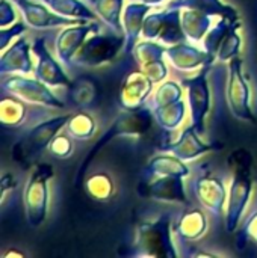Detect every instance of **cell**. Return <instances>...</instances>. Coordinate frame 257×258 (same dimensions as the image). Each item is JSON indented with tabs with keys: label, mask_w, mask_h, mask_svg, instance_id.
Here are the masks:
<instances>
[{
	"label": "cell",
	"mask_w": 257,
	"mask_h": 258,
	"mask_svg": "<svg viewBox=\"0 0 257 258\" xmlns=\"http://www.w3.org/2000/svg\"><path fill=\"white\" fill-rule=\"evenodd\" d=\"M30 44L24 36L17 38L5 51H2L0 73L6 74H29L33 73V62L30 56Z\"/></svg>",
	"instance_id": "cell-18"
},
{
	"label": "cell",
	"mask_w": 257,
	"mask_h": 258,
	"mask_svg": "<svg viewBox=\"0 0 257 258\" xmlns=\"http://www.w3.org/2000/svg\"><path fill=\"white\" fill-rule=\"evenodd\" d=\"M85 190L86 194L98 203L109 201L115 192V184L108 172H94L85 178Z\"/></svg>",
	"instance_id": "cell-29"
},
{
	"label": "cell",
	"mask_w": 257,
	"mask_h": 258,
	"mask_svg": "<svg viewBox=\"0 0 257 258\" xmlns=\"http://www.w3.org/2000/svg\"><path fill=\"white\" fill-rule=\"evenodd\" d=\"M238 23H239V21H238ZM232 24H233V21H230V20H227V18H220V21L215 23V24L212 26V29L208 32V35H206L204 39H203V48H204L209 54H212L215 59H217L218 47H220L221 41L224 39V36L227 35V32H229V29L232 27Z\"/></svg>",
	"instance_id": "cell-35"
},
{
	"label": "cell",
	"mask_w": 257,
	"mask_h": 258,
	"mask_svg": "<svg viewBox=\"0 0 257 258\" xmlns=\"http://www.w3.org/2000/svg\"><path fill=\"white\" fill-rule=\"evenodd\" d=\"M226 98L229 109L238 119L256 124V116L250 103V86L244 74V60L241 56H236L229 62Z\"/></svg>",
	"instance_id": "cell-7"
},
{
	"label": "cell",
	"mask_w": 257,
	"mask_h": 258,
	"mask_svg": "<svg viewBox=\"0 0 257 258\" xmlns=\"http://www.w3.org/2000/svg\"><path fill=\"white\" fill-rule=\"evenodd\" d=\"M165 53H167V45H164L158 41H151V39L136 42V45L132 50V54L139 67H142L148 62L158 60V59H164Z\"/></svg>",
	"instance_id": "cell-33"
},
{
	"label": "cell",
	"mask_w": 257,
	"mask_h": 258,
	"mask_svg": "<svg viewBox=\"0 0 257 258\" xmlns=\"http://www.w3.org/2000/svg\"><path fill=\"white\" fill-rule=\"evenodd\" d=\"M189 168L186 163L179 159L177 156L168 153V154H159L150 159V162L142 169L144 178H155V177H188Z\"/></svg>",
	"instance_id": "cell-21"
},
{
	"label": "cell",
	"mask_w": 257,
	"mask_h": 258,
	"mask_svg": "<svg viewBox=\"0 0 257 258\" xmlns=\"http://www.w3.org/2000/svg\"><path fill=\"white\" fill-rule=\"evenodd\" d=\"M70 115H59L44 119L33 125L14 147H12V159L21 166H30L42 153L48 148L53 138L65 128Z\"/></svg>",
	"instance_id": "cell-3"
},
{
	"label": "cell",
	"mask_w": 257,
	"mask_h": 258,
	"mask_svg": "<svg viewBox=\"0 0 257 258\" xmlns=\"http://www.w3.org/2000/svg\"><path fill=\"white\" fill-rule=\"evenodd\" d=\"M53 178V168L48 163H38L32 171L23 192V204L27 224L32 228L41 227L48 213V181Z\"/></svg>",
	"instance_id": "cell-5"
},
{
	"label": "cell",
	"mask_w": 257,
	"mask_h": 258,
	"mask_svg": "<svg viewBox=\"0 0 257 258\" xmlns=\"http://www.w3.org/2000/svg\"><path fill=\"white\" fill-rule=\"evenodd\" d=\"M65 130L76 141H88L95 133V121L89 113L77 112L70 116Z\"/></svg>",
	"instance_id": "cell-31"
},
{
	"label": "cell",
	"mask_w": 257,
	"mask_h": 258,
	"mask_svg": "<svg viewBox=\"0 0 257 258\" xmlns=\"http://www.w3.org/2000/svg\"><path fill=\"white\" fill-rule=\"evenodd\" d=\"M142 38L158 41L167 47L186 41L180 21V9L168 6L148 14L144 21Z\"/></svg>",
	"instance_id": "cell-8"
},
{
	"label": "cell",
	"mask_w": 257,
	"mask_h": 258,
	"mask_svg": "<svg viewBox=\"0 0 257 258\" xmlns=\"http://www.w3.org/2000/svg\"><path fill=\"white\" fill-rule=\"evenodd\" d=\"M126 45L123 33H97L88 38L76 53L73 62L79 67H101L112 62Z\"/></svg>",
	"instance_id": "cell-6"
},
{
	"label": "cell",
	"mask_w": 257,
	"mask_h": 258,
	"mask_svg": "<svg viewBox=\"0 0 257 258\" xmlns=\"http://www.w3.org/2000/svg\"><path fill=\"white\" fill-rule=\"evenodd\" d=\"M70 135H56L48 145V153L56 159H65L73 153V138Z\"/></svg>",
	"instance_id": "cell-36"
},
{
	"label": "cell",
	"mask_w": 257,
	"mask_h": 258,
	"mask_svg": "<svg viewBox=\"0 0 257 258\" xmlns=\"http://www.w3.org/2000/svg\"><path fill=\"white\" fill-rule=\"evenodd\" d=\"M14 5L21 11L24 21L33 29H50V27H67L73 24H82L88 20L68 18L53 12L39 0H12Z\"/></svg>",
	"instance_id": "cell-11"
},
{
	"label": "cell",
	"mask_w": 257,
	"mask_h": 258,
	"mask_svg": "<svg viewBox=\"0 0 257 258\" xmlns=\"http://www.w3.org/2000/svg\"><path fill=\"white\" fill-rule=\"evenodd\" d=\"M151 5L142 3V2H133L130 0L129 5L124 6L121 23H123V35L126 39L124 53H132L133 47L136 45V41L139 36H142V27L147 15L151 11Z\"/></svg>",
	"instance_id": "cell-20"
},
{
	"label": "cell",
	"mask_w": 257,
	"mask_h": 258,
	"mask_svg": "<svg viewBox=\"0 0 257 258\" xmlns=\"http://www.w3.org/2000/svg\"><path fill=\"white\" fill-rule=\"evenodd\" d=\"M3 257H5V258H9V257L23 258V257H24V254H23V252H17V251H9V252H8V254H5Z\"/></svg>",
	"instance_id": "cell-42"
},
{
	"label": "cell",
	"mask_w": 257,
	"mask_h": 258,
	"mask_svg": "<svg viewBox=\"0 0 257 258\" xmlns=\"http://www.w3.org/2000/svg\"><path fill=\"white\" fill-rule=\"evenodd\" d=\"M153 85L155 83L142 70L129 73L121 85L118 98L120 107L123 110H135L145 106L147 98L153 92Z\"/></svg>",
	"instance_id": "cell-16"
},
{
	"label": "cell",
	"mask_w": 257,
	"mask_h": 258,
	"mask_svg": "<svg viewBox=\"0 0 257 258\" xmlns=\"http://www.w3.org/2000/svg\"><path fill=\"white\" fill-rule=\"evenodd\" d=\"M2 89L9 92L26 103L52 107V109H64L65 103H62L50 89L48 85L41 82L39 79L24 77L23 74H12L9 77L2 79Z\"/></svg>",
	"instance_id": "cell-9"
},
{
	"label": "cell",
	"mask_w": 257,
	"mask_h": 258,
	"mask_svg": "<svg viewBox=\"0 0 257 258\" xmlns=\"http://www.w3.org/2000/svg\"><path fill=\"white\" fill-rule=\"evenodd\" d=\"M200 138L201 136L195 132V128L192 125H189L188 128H185L182 132L180 138L176 142L167 144L164 147V151L177 156L183 162H191V160H195V159L218 148V145H215V144L214 145L204 144Z\"/></svg>",
	"instance_id": "cell-19"
},
{
	"label": "cell",
	"mask_w": 257,
	"mask_h": 258,
	"mask_svg": "<svg viewBox=\"0 0 257 258\" xmlns=\"http://www.w3.org/2000/svg\"><path fill=\"white\" fill-rule=\"evenodd\" d=\"M209 68L211 65H204L195 77L182 80V85L186 89L188 95L192 127L200 136L206 133V116L211 110V88L208 79Z\"/></svg>",
	"instance_id": "cell-10"
},
{
	"label": "cell",
	"mask_w": 257,
	"mask_h": 258,
	"mask_svg": "<svg viewBox=\"0 0 257 258\" xmlns=\"http://www.w3.org/2000/svg\"><path fill=\"white\" fill-rule=\"evenodd\" d=\"M170 8H192L198 9L211 17H220V18H227L233 23L241 21L239 14L235 8L230 5L224 3L223 0H171Z\"/></svg>",
	"instance_id": "cell-24"
},
{
	"label": "cell",
	"mask_w": 257,
	"mask_h": 258,
	"mask_svg": "<svg viewBox=\"0 0 257 258\" xmlns=\"http://www.w3.org/2000/svg\"><path fill=\"white\" fill-rule=\"evenodd\" d=\"M151 112L158 125H161L167 132H171V130H176L183 122L185 115H186V104L183 98H180L177 101L159 106L153 109Z\"/></svg>",
	"instance_id": "cell-25"
},
{
	"label": "cell",
	"mask_w": 257,
	"mask_h": 258,
	"mask_svg": "<svg viewBox=\"0 0 257 258\" xmlns=\"http://www.w3.org/2000/svg\"><path fill=\"white\" fill-rule=\"evenodd\" d=\"M100 24L97 21H86L82 24H73V26H67V29H64L58 38H56V54L59 57V60L71 68L74 65L73 59L76 56V53L80 50V47L83 45V42L88 39L89 33H98L100 32Z\"/></svg>",
	"instance_id": "cell-13"
},
{
	"label": "cell",
	"mask_w": 257,
	"mask_h": 258,
	"mask_svg": "<svg viewBox=\"0 0 257 258\" xmlns=\"http://www.w3.org/2000/svg\"><path fill=\"white\" fill-rule=\"evenodd\" d=\"M133 2H142V3H147V5H151V6H158L161 3H164L165 0H133Z\"/></svg>",
	"instance_id": "cell-41"
},
{
	"label": "cell",
	"mask_w": 257,
	"mask_h": 258,
	"mask_svg": "<svg viewBox=\"0 0 257 258\" xmlns=\"http://www.w3.org/2000/svg\"><path fill=\"white\" fill-rule=\"evenodd\" d=\"M98 95V86L97 83L88 77V76H80L76 80L71 82L68 88V97L74 106L79 107H88L91 106Z\"/></svg>",
	"instance_id": "cell-26"
},
{
	"label": "cell",
	"mask_w": 257,
	"mask_h": 258,
	"mask_svg": "<svg viewBox=\"0 0 257 258\" xmlns=\"http://www.w3.org/2000/svg\"><path fill=\"white\" fill-rule=\"evenodd\" d=\"M194 195L197 197L201 207L211 212L215 216H221L226 213L227 206V189L224 183L214 175H201L192 184Z\"/></svg>",
	"instance_id": "cell-15"
},
{
	"label": "cell",
	"mask_w": 257,
	"mask_h": 258,
	"mask_svg": "<svg viewBox=\"0 0 257 258\" xmlns=\"http://www.w3.org/2000/svg\"><path fill=\"white\" fill-rule=\"evenodd\" d=\"M242 23H233L232 27L229 29L227 35L221 41L218 51H217V60L220 62H230L233 57L239 56L241 47H242V38L239 35V27Z\"/></svg>",
	"instance_id": "cell-32"
},
{
	"label": "cell",
	"mask_w": 257,
	"mask_h": 258,
	"mask_svg": "<svg viewBox=\"0 0 257 258\" xmlns=\"http://www.w3.org/2000/svg\"><path fill=\"white\" fill-rule=\"evenodd\" d=\"M133 255L144 257H177L171 236V218L161 215L155 221H144L136 225Z\"/></svg>",
	"instance_id": "cell-4"
},
{
	"label": "cell",
	"mask_w": 257,
	"mask_h": 258,
	"mask_svg": "<svg viewBox=\"0 0 257 258\" xmlns=\"http://www.w3.org/2000/svg\"><path fill=\"white\" fill-rule=\"evenodd\" d=\"M247 242H251L257 245V210H254L248 219L245 221V224L242 225V230L239 233V237H238V248H244V245Z\"/></svg>",
	"instance_id": "cell-38"
},
{
	"label": "cell",
	"mask_w": 257,
	"mask_h": 258,
	"mask_svg": "<svg viewBox=\"0 0 257 258\" xmlns=\"http://www.w3.org/2000/svg\"><path fill=\"white\" fill-rule=\"evenodd\" d=\"M174 234L183 242H195L201 239L208 231L206 215L198 209L183 210L174 224Z\"/></svg>",
	"instance_id": "cell-22"
},
{
	"label": "cell",
	"mask_w": 257,
	"mask_h": 258,
	"mask_svg": "<svg viewBox=\"0 0 257 258\" xmlns=\"http://www.w3.org/2000/svg\"><path fill=\"white\" fill-rule=\"evenodd\" d=\"M39 2L48 6L53 12L68 18H82L88 21H95L98 17L95 11L89 9L80 0H39Z\"/></svg>",
	"instance_id": "cell-28"
},
{
	"label": "cell",
	"mask_w": 257,
	"mask_h": 258,
	"mask_svg": "<svg viewBox=\"0 0 257 258\" xmlns=\"http://www.w3.org/2000/svg\"><path fill=\"white\" fill-rule=\"evenodd\" d=\"M27 26L29 24L26 21H15L14 24L8 27H2L0 29V50L5 51L14 42L15 38H20L26 32Z\"/></svg>",
	"instance_id": "cell-37"
},
{
	"label": "cell",
	"mask_w": 257,
	"mask_h": 258,
	"mask_svg": "<svg viewBox=\"0 0 257 258\" xmlns=\"http://www.w3.org/2000/svg\"><path fill=\"white\" fill-rule=\"evenodd\" d=\"M32 53L36 56V65L33 70L36 79H39L41 82H44L52 88H59V86L70 88L73 80L67 76V73L59 65V62L48 51L45 45V36L35 38L32 44Z\"/></svg>",
	"instance_id": "cell-12"
},
{
	"label": "cell",
	"mask_w": 257,
	"mask_h": 258,
	"mask_svg": "<svg viewBox=\"0 0 257 258\" xmlns=\"http://www.w3.org/2000/svg\"><path fill=\"white\" fill-rule=\"evenodd\" d=\"M229 163L233 172L226 206V231L233 233L239 227L241 218L247 210L253 194V157L245 150H236L230 154Z\"/></svg>",
	"instance_id": "cell-1"
},
{
	"label": "cell",
	"mask_w": 257,
	"mask_h": 258,
	"mask_svg": "<svg viewBox=\"0 0 257 258\" xmlns=\"http://www.w3.org/2000/svg\"><path fill=\"white\" fill-rule=\"evenodd\" d=\"M26 118V104L15 95H3L0 101V121L5 127H18Z\"/></svg>",
	"instance_id": "cell-30"
},
{
	"label": "cell",
	"mask_w": 257,
	"mask_h": 258,
	"mask_svg": "<svg viewBox=\"0 0 257 258\" xmlns=\"http://www.w3.org/2000/svg\"><path fill=\"white\" fill-rule=\"evenodd\" d=\"M214 17L192 8H180L182 29L189 42H203L204 36L214 26Z\"/></svg>",
	"instance_id": "cell-23"
},
{
	"label": "cell",
	"mask_w": 257,
	"mask_h": 258,
	"mask_svg": "<svg viewBox=\"0 0 257 258\" xmlns=\"http://www.w3.org/2000/svg\"><path fill=\"white\" fill-rule=\"evenodd\" d=\"M138 194L144 198L162 203L189 204L182 177H155L144 184L141 183L138 187Z\"/></svg>",
	"instance_id": "cell-14"
},
{
	"label": "cell",
	"mask_w": 257,
	"mask_h": 258,
	"mask_svg": "<svg viewBox=\"0 0 257 258\" xmlns=\"http://www.w3.org/2000/svg\"><path fill=\"white\" fill-rule=\"evenodd\" d=\"M95 14L117 33H123V11L124 0H89Z\"/></svg>",
	"instance_id": "cell-27"
},
{
	"label": "cell",
	"mask_w": 257,
	"mask_h": 258,
	"mask_svg": "<svg viewBox=\"0 0 257 258\" xmlns=\"http://www.w3.org/2000/svg\"><path fill=\"white\" fill-rule=\"evenodd\" d=\"M165 56L170 60V63L179 71H192L197 70L198 67L212 65L214 60H217L204 48H198L186 41L168 45Z\"/></svg>",
	"instance_id": "cell-17"
},
{
	"label": "cell",
	"mask_w": 257,
	"mask_h": 258,
	"mask_svg": "<svg viewBox=\"0 0 257 258\" xmlns=\"http://www.w3.org/2000/svg\"><path fill=\"white\" fill-rule=\"evenodd\" d=\"M153 121H155L153 112L147 104L139 107V109H135V110H123L111 122V125L105 130V133L98 138V141L92 145V148L89 150L86 157L82 160V163H80V166L77 169L76 180H74L76 186L77 187L80 186V183L86 177V171L89 169V166L94 162L95 156L108 144H111L118 136H141V135H145L151 128Z\"/></svg>",
	"instance_id": "cell-2"
},
{
	"label": "cell",
	"mask_w": 257,
	"mask_h": 258,
	"mask_svg": "<svg viewBox=\"0 0 257 258\" xmlns=\"http://www.w3.org/2000/svg\"><path fill=\"white\" fill-rule=\"evenodd\" d=\"M141 70L148 76V79L153 83H162V82H165V79L168 76V67H167L164 59H158V60L148 62V63L142 65Z\"/></svg>",
	"instance_id": "cell-39"
},
{
	"label": "cell",
	"mask_w": 257,
	"mask_h": 258,
	"mask_svg": "<svg viewBox=\"0 0 257 258\" xmlns=\"http://www.w3.org/2000/svg\"><path fill=\"white\" fill-rule=\"evenodd\" d=\"M182 83H177V82H162L159 85V88L156 89V92L151 95L150 101H148V107L153 110L159 106H164V104H168V103H173V101H177L183 97V92H182Z\"/></svg>",
	"instance_id": "cell-34"
},
{
	"label": "cell",
	"mask_w": 257,
	"mask_h": 258,
	"mask_svg": "<svg viewBox=\"0 0 257 258\" xmlns=\"http://www.w3.org/2000/svg\"><path fill=\"white\" fill-rule=\"evenodd\" d=\"M12 0H2L0 2V29L8 27L17 21V15L12 6Z\"/></svg>",
	"instance_id": "cell-40"
}]
</instances>
